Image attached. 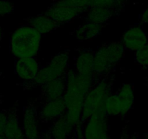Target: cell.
<instances>
[{
  "label": "cell",
  "mask_w": 148,
  "mask_h": 139,
  "mask_svg": "<svg viewBox=\"0 0 148 139\" xmlns=\"http://www.w3.org/2000/svg\"><path fill=\"white\" fill-rule=\"evenodd\" d=\"M103 78L94 72L81 75L75 70H69L66 75V88L63 96L66 109L82 111L88 93Z\"/></svg>",
  "instance_id": "6da1fadb"
},
{
  "label": "cell",
  "mask_w": 148,
  "mask_h": 139,
  "mask_svg": "<svg viewBox=\"0 0 148 139\" xmlns=\"http://www.w3.org/2000/svg\"><path fill=\"white\" fill-rule=\"evenodd\" d=\"M41 36L30 25L20 26L10 37V52L16 59L36 57L40 50Z\"/></svg>",
  "instance_id": "7a4b0ae2"
},
{
  "label": "cell",
  "mask_w": 148,
  "mask_h": 139,
  "mask_svg": "<svg viewBox=\"0 0 148 139\" xmlns=\"http://www.w3.org/2000/svg\"><path fill=\"white\" fill-rule=\"evenodd\" d=\"M124 52L125 49L121 41L102 45L94 55V73L103 78L109 76L116 65L123 59Z\"/></svg>",
  "instance_id": "3957f363"
},
{
  "label": "cell",
  "mask_w": 148,
  "mask_h": 139,
  "mask_svg": "<svg viewBox=\"0 0 148 139\" xmlns=\"http://www.w3.org/2000/svg\"><path fill=\"white\" fill-rule=\"evenodd\" d=\"M114 83V75L104 78L88 93L82 110L81 121L84 124L86 123L95 111L104 108L106 101L113 94Z\"/></svg>",
  "instance_id": "277c9868"
},
{
  "label": "cell",
  "mask_w": 148,
  "mask_h": 139,
  "mask_svg": "<svg viewBox=\"0 0 148 139\" xmlns=\"http://www.w3.org/2000/svg\"><path fill=\"white\" fill-rule=\"evenodd\" d=\"M69 53L67 51L59 52L51 58L46 66L40 68L36 79L28 83H25V89L43 85L53 80L63 77L69 71Z\"/></svg>",
  "instance_id": "5b68a950"
},
{
  "label": "cell",
  "mask_w": 148,
  "mask_h": 139,
  "mask_svg": "<svg viewBox=\"0 0 148 139\" xmlns=\"http://www.w3.org/2000/svg\"><path fill=\"white\" fill-rule=\"evenodd\" d=\"M38 111L34 102L29 101L23 112V131L27 139H38L40 135L38 129Z\"/></svg>",
  "instance_id": "8992f818"
},
{
  "label": "cell",
  "mask_w": 148,
  "mask_h": 139,
  "mask_svg": "<svg viewBox=\"0 0 148 139\" xmlns=\"http://www.w3.org/2000/svg\"><path fill=\"white\" fill-rule=\"evenodd\" d=\"M121 42L125 50L136 52L148 44V37L143 28L137 25L131 26L124 32Z\"/></svg>",
  "instance_id": "52a82bcc"
},
{
  "label": "cell",
  "mask_w": 148,
  "mask_h": 139,
  "mask_svg": "<svg viewBox=\"0 0 148 139\" xmlns=\"http://www.w3.org/2000/svg\"><path fill=\"white\" fill-rule=\"evenodd\" d=\"M40 65L36 57L17 59L14 62V72L25 83L36 79L40 70Z\"/></svg>",
  "instance_id": "ba28073f"
},
{
  "label": "cell",
  "mask_w": 148,
  "mask_h": 139,
  "mask_svg": "<svg viewBox=\"0 0 148 139\" xmlns=\"http://www.w3.org/2000/svg\"><path fill=\"white\" fill-rule=\"evenodd\" d=\"M66 88V75L53 80L41 85L40 94L38 99L43 102L63 98Z\"/></svg>",
  "instance_id": "9c48e42d"
},
{
  "label": "cell",
  "mask_w": 148,
  "mask_h": 139,
  "mask_svg": "<svg viewBox=\"0 0 148 139\" xmlns=\"http://www.w3.org/2000/svg\"><path fill=\"white\" fill-rule=\"evenodd\" d=\"M66 110L67 109L63 98L45 102L38 111L39 121L42 123L53 122L64 115Z\"/></svg>",
  "instance_id": "30bf717a"
},
{
  "label": "cell",
  "mask_w": 148,
  "mask_h": 139,
  "mask_svg": "<svg viewBox=\"0 0 148 139\" xmlns=\"http://www.w3.org/2000/svg\"><path fill=\"white\" fill-rule=\"evenodd\" d=\"M44 14L54 20L60 26L70 23L78 16L82 14L75 9L54 2L52 3Z\"/></svg>",
  "instance_id": "8fae6325"
},
{
  "label": "cell",
  "mask_w": 148,
  "mask_h": 139,
  "mask_svg": "<svg viewBox=\"0 0 148 139\" xmlns=\"http://www.w3.org/2000/svg\"><path fill=\"white\" fill-rule=\"evenodd\" d=\"M120 11L115 9L106 7H92L84 14L85 22L103 25L109 21L114 15H116Z\"/></svg>",
  "instance_id": "7c38bea8"
},
{
  "label": "cell",
  "mask_w": 148,
  "mask_h": 139,
  "mask_svg": "<svg viewBox=\"0 0 148 139\" xmlns=\"http://www.w3.org/2000/svg\"><path fill=\"white\" fill-rule=\"evenodd\" d=\"M95 52L90 49H80L75 59V70L81 75L93 73V61Z\"/></svg>",
  "instance_id": "4fadbf2b"
},
{
  "label": "cell",
  "mask_w": 148,
  "mask_h": 139,
  "mask_svg": "<svg viewBox=\"0 0 148 139\" xmlns=\"http://www.w3.org/2000/svg\"><path fill=\"white\" fill-rule=\"evenodd\" d=\"M116 94L120 100V117L124 118L134 105V86L130 83H124L120 86Z\"/></svg>",
  "instance_id": "5bb4252c"
},
{
  "label": "cell",
  "mask_w": 148,
  "mask_h": 139,
  "mask_svg": "<svg viewBox=\"0 0 148 139\" xmlns=\"http://www.w3.org/2000/svg\"><path fill=\"white\" fill-rule=\"evenodd\" d=\"M25 21L27 25L34 28L41 35L51 33L60 27L57 23L46 15L44 13L28 17L25 19Z\"/></svg>",
  "instance_id": "9a60e30c"
},
{
  "label": "cell",
  "mask_w": 148,
  "mask_h": 139,
  "mask_svg": "<svg viewBox=\"0 0 148 139\" xmlns=\"http://www.w3.org/2000/svg\"><path fill=\"white\" fill-rule=\"evenodd\" d=\"M18 109L15 107L7 109V122L4 137L6 139H17L24 136L19 122Z\"/></svg>",
  "instance_id": "2e32d148"
},
{
  "label": "cell",
  "mask_w": 148,
  "mask_h": 139,
  "mask_svg": "<svg viewBox=\"0 0 148 139\" xmlns=\"http://www.w3.org/2000/svg\"><path fill=\"white\" fill-rule=\"evenodd\" d=\"M48 131L51 139H67L74 133V127L68 122L64 114L53 121Z\"/></svg>",
  "instance_id": "e0dca14e"
},
{
  "label": "cell",
  "mask_w": 148,
  "mask_h": 139,
  "mask_svg": "<svg viewBox=\"0 0 148 139\" xmlns=\"http://www.w3.org/2000/svg\"><path fill=\"white\" fill-rule=\"evenodd\" d=\"M103 27V25H101L85 22L74 30L73 34L78 41H85L98 36Z\"/></svg>",
  "instance_id": "ac0fdd59"
},
{
  "label": "cell",
  "mask_w": 148,
  "mask_h": 139,
  "mask_svg": "<svg viewBox=\"0 0 148 139\" xmlns=\"http://www.w3.org/2000/svg\"><path fill=\"white\" fill-rule=\"evenodd\" d=\"M127 0H90V7L115 9L121 12Z\"/></svg>",
  "instance_id": "d6986e66"
},
{
  "label": "cell",
  "mask_w": 148,
  "mask_h": 139,
  "mask_svg": "<svg viewBox=\"0 0 148 139\" xmlns=\"http://www.w3.org/2000/svg\"><path fill=\"white\" fill-rule=\"evenodd\" d=\"M105 111L108 116H120V100L116 93L108 96L104 104Z\"/></svg>",
  "instance_id": "ffe728a7"
},
{
  "label": "cell",
  "mask_w": 148,
  "mask_h": 139,
  "mask_svg": "<svg viewBox=\"0 0 148 139\" xmlns=\"http://www.w3.org/2000/svg\"><path fill=\"white\" fill-rule=\"evenodd\" d=\"M53 2L75 9L82 14L87 12L90 8V0H53Z\"/></svg>",
  "instance_id": "44dd1931"
},
{
  "label": "cell",
  "mask_w": 148,
  "mask_h": 139,
  "mask_svg": "<svg viewBox=\"0 0 148 139\" xmlns=\"http://www.w3.org/2000/svg\"><path fill=\"white\" fill-rule=\"evenodd\" d=\"M134 60L140 66L148 67V44L134 52Z\"/></svg>",
  "instance_id": "7402d4cb"
},
{
  "label": "cell",
  "mask_w": 148,
  "mask_h": 139,
  "mask_svg": "<svg viewBox=\"0 0 148 139\" xmlns=\"http://www.w3.org/2000/svg\"><path fill=\"white\" fill-rule=\"evenodd\" d=\"M65 117L68 122L75 127V126L81 121L82 111L77 109H67L65 113Z\"/></svg>",
  "instance_id": "603a6c76"
},
{
  "label": "cell",
  "mask_w": 148,
  "mask_h": 139,
  "mask_svg": "<svg viewBox=\"0 0 148 139\" xmlns=\"http://www.w3.org/2000/svg\"><path fill=\"white\" fill-rule=\"evenodd\" d=\"M14 10L12 3L6 0H0V17L11 14Z\"/></svg>",
  "instance_id": "cb8c5ba5"
},
{
  "label": "cell",
  "mask_w": 148,
  "mask_h": 139,
  "mask_svg": "<svg viewBox=\"0 0 148 139\" xmlns=\"http://www.w3.org/2000/svg\"><path fill=\"white\" fill-rule=\"evenodd\" d=\"M7 122V109L0 111V136H4Z\"/></svg>",
  "instance_id": "d4e9b609"
},
{
  "label": "cell",
  "mask_w": 148,
  "mask_h": 139,
  "mask_svg": "<svg viewBox=\"0 0 148 139\" xmlns=\"http://www.w3.org/2000/svg\"><path fill=\"white\" fill-rule=\"evenodd\" d=\"M85 124L82 121L76 125L74 127V135L76 139H85V133H84Z\"/></svg>",
  "instance_id": "484cf974"
},
{
  "label": "cell",
  "mask_w": 148,
  "mask_h": 139,
  "mask_svg": "<svg viewBox=\"0 0 148 139\" xmlns=\"http://www.w3.org/2000/svg\"><path fill=\"white\" fill-rule=\"evenodd\" d=\"M140 24L148 23V7L143 12V13L140 15Z\"/></svg>",
  "instance_id": "4316f807"
},
{
  "label": "cell",
  "mask_w": 148,
  "mask_h": 139,
  "mask_svg": "<svg viewBox=\"0 0 148 139\" xmlns=\"http://www.w3.org/2000/svg\"><path fill=\"white\" fill-rule=\"evenodd\" d=\"M129 138H130V135H129L128 127H127V126H125V127L121 130V133H120L119 138V139H129Z\"/></svg>",
  "instance_id": "83f0119b"
},
{
  "label": "cell",
  "mask_w": 148,
  "mask_h": 139,
  "mask_svg": "<svg viewBox=\"0 0 148 139\" xmlns=\"http://www.w3.org/2000/svg\"><path fill=\"white\" fill-rule=\"evenodd\" d=\"M38 139H51V137L48 130H43L40 132V135Z\"/></svg>",
  "instance_id": "f1b7e54d"
},
{
  "label": "cell",
  "mask_w": 148,
  "mask_h": 139,
  "mask_svg": "<svg viewBox=\"0 0 148 139\" xmlns=\"http://www.w3.org/2000/svg\"><path fill=\"white\" fill-rule=\"evenodd\" d=\"M95 139H111L109 132H108V133H103V134L101 135V136H98L97 138H95Z\"/></svg>",
  "instance_id": "f546056e"
},
{
  "label": "cell",
  "mask_w": 148,
  "mask_h": 139,
  "mask_svg": "<svg viewBox=\"0 0 148 139\" xmlns=\"http://www.w3.org/2000/svg\"><path fill=\"white\" fill-rule=\"evenodd\" d=\"M129 139H139V133L136 132V133H134L132 136H130Z\"/></svg>",
  "instance_id": "4dcf8cb0"
},
{
  "label": "cell",
  "mask_w": 148,
  "mask_h": 139,
  "mask_svg": "<svg viewBox=\"0 0 148 139\" xmlns=\"http://www.w3.org/2000/svg\"><path fill=\"white\" fill-rule=\"evenodd\" d=\"M3 37V33H2V28H1V26L0 25V43H1V39H2Z\"/></svg>",
  "instance_id": "1f68e13d"
},
{
  "label": "cell",
  "mask_w": 148,
  "mask_h": 139,
  "mask_svg": "<svg viewBox=\"0 0 148 139\" xmlns=\"http://www.w3.org/2000/svg\"><path fill=\"white\" fill-rule=\"evenodd\" d=\"M143 138H144V139H148V131L145 132L144 134H143Z\"/></svg>",
  "instance_id": "d6a6232c"
},
{
  "label": "cell",
  "mask_w": 148,
  "mask_h": 139,
  "mask_svg": "<svg viewBox=\"0 0 148 139\" xmlns=\"http://www.w3.org/2000/svg\"><path fill=\"white\" fill-rule=\"evenodd\" d=\"M145 85L146 86H147V89H148V78H145Z\"/></svg>",
  "instance_id": "836d02e7"
},
{
  "label": "cell",
  "mask_w": 148,
  "mask_h": 139,
  "mask_svg": "<svg viewBox=\"0 0 148 139\" xmlns=\"http://www.w3.org/2000/svg\"><path fill=\"white\" fill-rule=\"evenodd\" d=\"M17 139H27L25 138V136H22V137H20V138H17Z\"/></svg>",
  "instance_id": "e575fe53"
},
{
  "label": "cell",
  "mask_w": 148,
  "mask_h": 139,
  "mask_svg": "<svg viewBox=\"0 0 148 139\" xmlns=\"http://www.w3.org/2000/svg\"><path fill=\"white\" fill-rule=\"evenodd\" d=\"M72 139H76V138H75V135H74V133H73V134H72Z\"/></svg>",
  "instance_id": "d590c367"
},
{
  "label": "cell",
  "mask_w": 148,
  "mask_h": 139,
  "mask_svg": "<svg viewBox=\"0 0 148 139\" xmlns=\"http://www.w3.org/2000/svg\"><path fill=\"white\" fill-rule=\"evenodd\" d=\"M0 139H6L4 137V136H0Z\"/></svg>",
  "instance_id": "8d00e7d4"
}]
</instances>
